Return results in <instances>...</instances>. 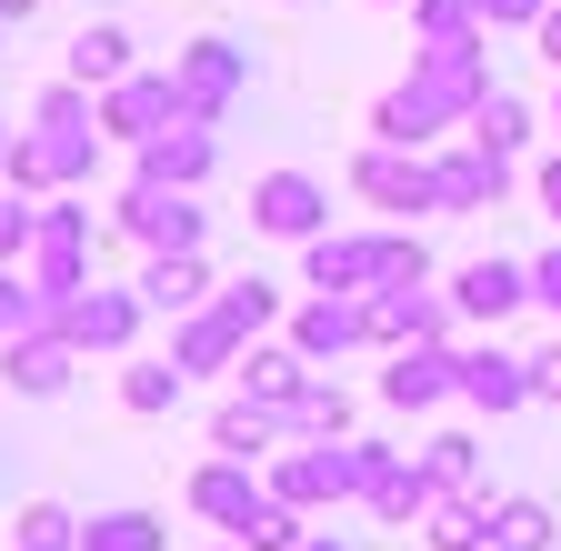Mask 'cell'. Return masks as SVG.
Returning a JSON list of instances; mask_svg holds the SVG:
<instances>
[{"instance_id":"1","label":"cell","mask_w":561,"mask_h":551,"mask_svg":"<svg viewBox=\"0 0 561 551\" xmlns=\"http://www.w3.org/2000/svg\"><path fill=\"white\" fill-rule=\"evenodd\" d=\"M481 101H491V31L481 41H442V50H411V81H391L371 101V141L432 151L442 130H471Z\"/></svg>"},{"instance_id":"2","label":"cell","mask_w":561,"mask_h":551,"mask_svg":"<svg viewBox=\"0 0 561 551\" xmlns=\"http://www.w3.org/2000/svg\"><path fill=\"white\" fill-rule=\"evenodd\" d=\"M271 481V502H291V512H341V502H362V481H371V441L351 432V441H280L261 461Z\"/></svg>"},{"instance_id":"3","label":"cell","mask_w":561,"mask_h":551,"mask_svg":"<svg viewBox=\"0 0 561 551\" xmlns=\"http://www.w3.org/2000/svg\"><path fill=\"white\" fill-rule=\"evenodd\" d=\"M91 251H101V231H91V200L81 191H60V200H41V221H31V282H41V301L60 311L70 291H91L101 271H91Z\"/></svg>"},{"instance_id":"4","label":"cell","mask_w":561,"mask_h":551,"mask_svg":"<svg viewBox=\"0 0 561 551\" xmlns=\"http://www.w3.org/2000/svg\"><path fill=\"white\" fill-rule=\"evenodd\" d=\"M171 91H181V120L221 130V120L251 101V50H241V41H221V31H201L191 50H171Z\"/></svg>"},{"instance_id":"5","label":"cell","mask_w":561,"mask_h":551,"mask_svg":"<svg viewBox=\"0 0 561 551\" xmlns=\"http://www.w3.org/2000/svg\"><path fill=\"white\" fill-rule=\"evenodd\" d=\"M11 181L21 200H60V191H91L101 181V130H21L11 141Z\"/></svg>"},{"instance_id":"6","label":"cell","mask_w":561,"mask_h":551,"mask_svg":"<svg viewBox=\"0 0 561 551\" xmlns=\"http://www.w3.org/2000/svg\"><path fill=\"white\" fill-rule=\"evenodd\" d=\"M111 231L140 241V251H201V241H210V211H201L191 191H151V181H130V191L111 200Z\"/></svg>"},{"instance_id":"7","label":"cell","mask_w":561,"mask_h":551,"mask_svg":"<svg viewBox=\"0 0 561 551\" xmlns=\"http://www.w3.org/2000/svg\"><path fill=\"white\" fill-rule=\"evenodd\" d=\"M351 191H362L371 211H391V221L442 211V200H432V151H391V141H362V151H351Z\"/></svg>"},{"instance_id":"8","label":"cell","mask_w":561,"mask_h":551,"mask_svg":"<svg viewBox=\"0 0 561 551\" xmlns=\"http://www.w3.org/2000/svg\"><path fill=\"white\" fill-rule=\"evenodd\" d=\"M181 502H191L210 531H221V541H241V531L271 512V481H261L251 461H231V451H210V461L191 471V492H181Z\"/></svg>"},{"instance_id":"9","label":"cell","mask_w":561,"mask_h":551,"mask_svg":"<svg viewBox=\"0 0 561 551\" xmlns=\"http://www.w3.org/2000/svg\"><path fill=\"white\" fill-rule=\"evenodd\" d=\"M301 282L371 301V291L391 282V231H321V241H301Z\"/></svg>"},{"instance_id":"10","label":"cell","mask_w":561,"mask_h":551,"mask_svg":"<svg viewBox=\"0 0 561 551\" xmlns=\"http://www.w3.org/2000/svg\"><path fill=\"white\" fill-rule=\"evenodd\" d=\"M60 331H70V352H130V341H140V321H151V301H140V291H111V282H91V291H70L60 311H50Z\"/></svg>"},{"instance_id":"11","label":"cell","mask_w":561,"mask_h":551,"mask_svg":"<svg viewBox=\"0 0 561 551\" xmlns=\"http://www.w3.org/2000/svg\"><path fill=\"white\" fill-rule=\"evenodd\" d=\"M280 341H291L311 371H331L341 352H362V341H371V301H362V291H311V301L291 311V331H280Z\"/></svg>"},{"instance_id":"12","label":"cell","mask_w":561,"mask_h":551,"mask_svg":"<svg viewBox=\"0 0 561 551\" xmlns=\"http://www.w3.org/2000/svg\"><path fill=\"white\" fill-rule=\"evenodd\" d=\"M251 231H271V241H321L331 231V191L311 171H261L251 181Z\"/></svg>"},{"instance_id":"13","label":"cell","mask_w":561,"mask_h":551,"mask_svg":"<svg viewBox=\"0 0 561 551\" xmlns=\"http://www.w3.org/2000/svg\"><path fill=\"white\" fill-rule=\"evenodd\" d=\"M451 311L481 321V331H502L512 311H531V261H502V251H481L451 271Z\"/></svg>"},{"instance_id":"14","label":"cell","mask_w":561,"mask_h":551,"mask_svg":"<svg viewBox=\"0 0 561 551\" xmlns=\"http://www.w3.org/2000/svg\"><path fill=\"white\" fill-rule=\"evenodd\" d=\"M70 371H81V352H70V331H60V321L0 341V381H11L21 401H60V391H70Z\"/></svg>"},{"instance_id":"15","label":"cell","mask_w":561,"mask_h":551,"mask_svg":"<svg viewBox=\"0 0 561 551\" xmlns=\"http://www.w3.org/2000/svg\"><path fill=\"white\" fill-rule=\"evenodd\" d=\"M432 502H442V481L421 471V461H401L391 441H371V481H362V512H371V521H391V531H421V521H432Z\"/></svg>"},{"instance_id":"16","label":"cell","mask_w":561,"mask_h":551,"mask_svg":"<svg viewBox=\"0 0 561 551\" xmlns=\"http://www.w3.org/2000/svg\"><path fill=\"white\" fill-rule=\"evenodd\" d=\"M210 171H221V141H210L201 120H171V130H151V141L130 151V181H151V191H201Z\"/></svg>"},{"instance_id":"17","label":"cell","mask_w":561,"mask_h":551,"mask_svg":"<svg viewBox=\"0 0 561 551\" xmlns=\"http://www.w3.org/2000/svg\"><path fill=\"white\" fill-rule=\"evenodd\" d=\"M432 200L442 211H502L512 200V161L481 151V141H451V151H432Z\"/></svg>"},{"instance_id":"18","label":"cell","mask_w":561,"mask_h":551,"mask_svg":"<svg viewBox=\"0 0 561 551\" xmlns=\"http://www.w3.org/2000/svg\"><path fill=\"white\" fill-rule=\"evenodd\" d=\"M181 120V91H171V71H130V81H111L101 91V141H151V130H171Z\"/></svg>"},{"instance_id":"19","label":"cell","mask_w":561,"mask_h":551,"mask_svg":"<svg viewBox=\"0 0 561 551\" xmlns=\"http://www.w3.org/2000/svg\"><path fill=\"white\" fill-rule=\"evenodd\" d=\"M381 401L391 411H442V401H461V352H451V341H411V352H391Z\"/></svg>"},{"instance_id":"20","label":"cell","mask_w":561,"mask_h":551,"mask_svg":"<svg viewBox=\"0 0 561 551\" xmlns=\"http://www.w3.org/2000/svg\"><path fill=\"white\" fill-rule=\"evenodd\" d=\"M461 401H471V411H491V422L531 411V352H502V341H471V352H461Z\"/></svg>"},{"instance_id":"21","label":"cell","mask_w":561,"mask_h":551,"mask_svg":"<svg viewBox=\"0 0 561 551\" xmlns=\"http://www.w3.org/2000/svg\"><path fill=\"white\" fill-rule=\"evenodd\" d=\"M451 291H432V282H411V291H371V341L381 352H411V341H451Z\"/></svg>"},{"instance_id":"22","label":"cell","mask_w":561,"mask_h":551,"mask_svg":"<svg viewBox=\"0 0 561 551\" xmlns=\"http://www.w3.org/2000/svg\"><path fill=\"white\" fill-rule=\"evenodd\" d=\"M130 291L151 301V321H191V311H210V291H221V282H210V261H201V251H151Z\"/></svg>"},{"instance_id":"23","label":"cell","mask_w":561,"mask_h":551,"mask_svg":"<svg viewBox=\"0 0 561 551\" xmlns=\"http://www.w3.org/2000/svg\"><path fill=\"white\" fill-rule=\"evenodd\" d=\"M280 441V401H251V391H231L221 411H210V451H231V461H271Z\"/></svg>"},{"instance_id":"24","label":"cell","mask_w":561,"mask_h":551,"mask_svg":"<svg viewBox=\"0 0 561 551\" xmlns=\"http://www.w3.org/2000/svg\"><path fill=\"white\" fill-rule=\"evenodd\" d=\"M241 352H251V341L221 321V311H191V321H171V361L201 381V371H241Z\"/></svg>"},{"instance_id":"25","label":"cell","mask_w":561,"mask_h":551,"mask_svg":"<svg viewBox=\"0 0 561 551\" xmlns=\"http://www.w3.org/2000/svg\"><path fill=\"white\" fill-rule=\"evenodd\" d=\"M140 71V41L121 31V21H91L81 41H70V81L81 91H111V81H130Z\"/></svg>"},{"instance_id":"26","label":"cell","mask_w":561,"mask_h":551,"mask_svg":"<svg viewBox=\"0 0 561 551\" xmlns=\"http://www.w3.org/2000/svg\"><path fill=\"white\" fill-rule=\"evenodd\" d=\"M280 432H291V441H351V391L311 371L291 401H280Z\"/></svg>"},{"instance_id":"27","label":"cell","mask_w":561,"mask_h":551,"mask_svg":"<svg viewBox=\"0 0 561 551\" xmlns=\"http://www.w3.org/2000/svg\"><path fill=\"white\" fill-rule=\"evenodd\" d=\"M432 551H491V492H442L432 521H421Z\"/></svg>"},{"instance_id":"28","label":"cell","mask_w":561,"mask_h":551,"mask_svg":"<svg viewBox=\"0 0 561 551\" xmlns=\"http://www.w3.org/2000/svg\"><path fill=\"white\" fill-rule=\"evenodd\" d=\"M81 551H171V521L140 512V502H121V512H91L81 521Z\"/></svg>"},{"instance_id":"29","label":"cell","mask_w":561,"mask_h":551,"mask_svg":"<svg viewBox=\"0 0 561 551\" xmlns=\"http://www.w3.org/2000/svg\"><path fill=\"white\" fill-rule=\"evenodd\" d=\"M251 401H291L301 381H311V361L291 352V341H251V352H241V371H231Z\"/></svg>"},{"instance_id":"30","label":"cell","mask_w":561,"mask_h":551,"mask_svg":"<svg viewBox=\"0 0 561 551\" xmlns=\"http://www.w3.org/2000/svg\"><path fill=\"white\" fill-rule=\"evenodd\" d=\"M191 371L161 352V361H121V411H140V422H161V411H181Z\"/></svg>"},{"instance_id":"31","label":"cell","mask_w":561,"mask_h":551,"mask_svg":"<svg viewBox=\"0 0 561 551\" xmlns=\"http://www.w3.org/2000/svg\"><path fill=\"white\" fill-rule=\"evenodd\" d=\"M551 541H561L551 502H531V492H502V502H491V551H551Z\"/></svg>"},{"instance_id":"32","label":"cell","mask_w":561,"mask_h":551,"mask_svg":"<svg viewBox=\"0 0 561 551\" xmlns=\"http://www.w3.org/2000/svg\"><path fill=\"white\" fill-rule=\"evenodd\" d=\"M461 141H481V151L522 161V141H531V101H522V91H491V101L471 111V130H461Z\"/></svg>"},{"instance_id":"33","label":"cell","mask_w":561,"mask_h":551,"mask_svg":"<svg viewBox=\"0 0 561 551\" xmlns=\"http://www.w3.org/2000/svg\"><path fill=\"white\" fill-rule=\"evenodd\" d=\"M210 311H221L241 341H271V321H280V291L251 271V282H221V291H210Z\"/></svg>"},{"instance_id":"34","label":"cell","mask_w":561,"mask_h":551,"mask_svg":"<svg viewBox=\"0 0 561 551\" xmlns=\"http://www.w3.org/2000/svg\"><path fill=\"white\" fill-rule=\"evenodd\" d=\"M11 551H81V512H70V502H21Z\"/></svg>"},{"instance_id":"35","label":"cell","mask_w":561,"mask_h":551,"mask_svg":"<svg viewBox=\"0 0 561 551\" xmlns=\"http://www.w3.org/2000/svg\"><path fill=\"white\" fill-rule=\"evenodd\" d=\"M31 130H101V91H81V81H50L41 101H31Z\"/></svg>"},{"instance_id":"36","label":"cell","mask_w":561,"mask_h":551,"mask_svg":"<svg viewBox=\"0 0 561 551\" xmlns=\"http://www.w3.org/2000/svg\"><path fill=\"white\" fill-rule=\"evenodd\" d=\"M421 471H432L442 492H491V481H481V441H471V432H442L432 451H421Z\"/></svg>"},{"instance_id":"37","label":"cell","mask_w":561,"mask_h":551,"mask_svg":"<svg viewBox=\"0 0 561 551\" xmlns=\"http://www.w3.org/2000/svg\"><path fill=\"white\" fill-rule=\"evenodd\" d=\"M411 31H421V50H442V41H481V0H411Z\"/></svg>"},{"instance_id":"38","label":"cell","mask_w":561,"mask_h":551,"mask_svg":"<svg viewBox=\"0 0 561 551\" xmlns=\"http://www.w3.org/2000/svg\"><path fill=\"white\" fill-rule=\"evenodd\" d=\"M50 321V301H41V282H31V271L21 261H0V341H11V331H41Z\"/></svg>"},{"instance_id":"39","label":"cell","mask_w":561,"mask_h":551,"mask_svg":"<svg viewBox=\"0 0 561 551\" xmlns=\"http://www.w3.org/2000/svg\"><path fill=\"white\" fill-rule=\"evenodd\" d=\"M241 541H251V551H301V541H311V512H291V502H271V512H261V521H251Z\"/></svg>"},{"instance_id":"40","label":"cell","mask_w":561,"mask_h":551,"mask_svg":"<svg viewBox=\"0 0 561 551\" xmlns=\"http://www.w3.org/2000/svg\"><path fill=\"white\" fill-rule=\"evenodd\" d=\"M31 221H41V200H21L0 181V261H31Z\"/></svg>"},{"instance_id":"41","label":"cell","mask_w":561,"mask_h":551,"mask_svg":"<svg viewBox=\"0 0 561 551\" xmlns=\"http://www.w3.org/2000/svg\"><path fill=\"white\" fill-rule=\"evenodd\" d=\"M531 311H551V321H561V241H551V251H531Z\"/></svg>"},{"instance_id":"42","label":"cell","mask_w":561,"mask_h":551,"mask_svg":"<svg viewBox=\"0 0 561 551\" xmlns=\"http://www.w3.org/2000/svg\"><path fill=\"white\" fill-rule=\"evenodd\" d=\"M551 0H481V31H541Z\"/></svg>"},{"instance_id":"43","label":"cell","mask_w":561,"mask_h":551,"mask_svg":"<svg viewBox=\"0 0 561 551\" xmlns=\"http://www.w3.org/2000/svg\"><path fill=\"white\" fill-rule=\"evenodd\" d=\"M531 401H561V341H541V352H531Z\"/></svg>"},{"instance_id":"44","label":"cell","mask_w":561,"mask_h":551,"mask_svg":"<svg viewBox=\"0 0 561 551\" xmlns=\"http://www.w3.org/2000/svg\"><path fill=\"white\" fill-rule=\"evenodd\" d=\"M531 200H541V221H551V231H561V151H551V161H541V171H531Z\"/></svg>"},{"instance_id":"45","label":"cell","mask_w":561,"mask_h":551,"mask_svg":"<svg viewBox=\"0 0 561 551\" xmlns=\"http://www.w3.org/2000/svg\"><path fill=\"white\" fill-rule=\"evenodd\" d=\"M531 50L551 60V71H561V0H551V11H541V31H531Z\"/></svg>"},{"instance_id":"46","label":"cell","mask_w":561,"mask_h":551,"mask_svg":"<svg viewBox=\"0 0 561 551\" xmlns=\"http://www.w3.org/2000/svg\"><path fill=\"white\" fill-rule=\"evenodd\" d=\"M31 11H41V0H0V21H11V31H21V21H31Z\"/></svg>"},{"instance_id":"47","label":"cell","mask_w":561,"mask_h":551,"mask_svg":"<svg viewBox=\"0 0 561 551\" xmlns=\"http://www.w3.org/2000/svg\"><path fill=\"white\" fill-rule=\"evenodd\" d=\"M301 551H351V541H341V531H311V541H301Z\"/></svg>"},{"instance_id":"48","label":"cell","mask_w":561,"mask_h":551,"mask_svg":"<svg viewBox=\"0 0 561 551\" xmlns=\"http://www.w3.org/2000/svg\"><path fill=\"white\" fill-rule=\"evenodd\" d=\"M11 141H21V130H11V120H0V171H11Z\"/></svg>"},{"instance_id":"49","label":"cell","mask_w":561,"mask_h":551,"mask_svg":"<svg viewBox=\"0 0 561 551\" xmlns=\"http://www.w3.org/2000/svg\"><path fill=\"white\" fill-rule=\"evenodd\" d=\"M210 551H251V541H210Z\"/></svg>"},{"instance_id":"50","label":"cell","mask_w":561,"mask_h":551,"mask_svg":"<svg viewBox=\"0 0 561 551\" xmlns=\"http://www.w3.org/2000/svg\"><path fill=\"white\" fill-rule=\"evenodd\" d=\"M551 130H561V101H551Z\"/></svg>"},{"instance_id":"51","label":"cell","mask_w":561,"mask_h":551,"mask_svg":"<svg viewBox=\"0 0 561 551\" xmlns=\"http://www.w3.org/2000/svg\"><path fill=\"white\" fill-rule=\"evenodd\" d=\"M280 11H301V0H280Z\"/></svg>"},{"instance_id":"52","label":"cell","mask_w":561,"mask_h":551,"mask_svg":"<svg viewBox=\"0 0 561 551\" xmlns=\"http://www.w3.org/2000/svg\"><path fill=\"white\" fill-rule=\"evenodd\" d=\"M381 11H401V0H381Z\"/></svg>"}]
</instances>
